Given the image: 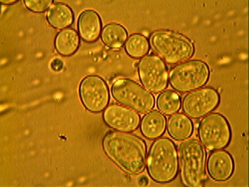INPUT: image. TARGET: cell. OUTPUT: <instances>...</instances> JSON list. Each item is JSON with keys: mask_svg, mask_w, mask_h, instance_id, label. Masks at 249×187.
<instances>
[{"mask_svg": "<svg viewBox=\"0 0 249 187\" xmlns=\"http://www.w3.org/2000/svg\"><path fill=\"white\" fill-rule=\"evenodd\" d=\"M102 148L106 155L127 173L137 175L145 169L147 146L138 136L109 131L103 137Z\"/></svg>", "mask_w": 249, "mask_h": 187, "instance_id": "obj_1", "label": "cell"}, {"mask_svg": "<svg viewBox=\"0 0 249 187\" xmlns=\"http://www.w3.org/2000/svg\"><path fill=\"white\" fill-rule=\"evenodd\" d=\"M146 170L154 181L164 184L173 181L178 173V153L175 142L159 137L152 143L146 156Z\"/></svg>", "mask_w": 249, "mask_h": 187, "instance_id": "obj_2", "label": "cell"}, {"mask_svg": "<svg viewBox=\"0 0 249 187\" xmlns=\"http://www.w3.org/2000/svg\"><path fill=\"white\" fill-rule=\"evenodd\" d=\"M181 183L185 187L202 185L206 176V150L199 140L188 138L178 149Z\"/></svg>", "mask_w": 249, "mask_h": 187, "instance_id": "obj_3", "label": "cell"}, {"mask_svg": "<svg viewBox=\"0 0 249 187\" xmlns=\"http://www.w3.org/2000/svg\"><path fill=\"white\" fill-rule=\"evenodd\" d=\"M150 44L156 53L168 64L185 62L194 53V46L189 38L171 31H156L151 35Z\"/></svg>", "mask_w": 249, "mask_h": 187, "instance_id": "obj_4", "label": "cell"}, {"mask_svg": "<svg viewBox=\"0 0 249 187\" xmlns=\"http://www.w3.org/2000/svg\"><path fill=\"white\" fill-rule=\"evenodd\" d=\"M115 101L139 113L146 114L155 107V97L151 92L128 78H119L111 87Z\"/></svg>", "mask_w": 249, "mask_h": 187, "instance_id": "obj_5", "label": "cell"}, {"mask_svg": "<svg viewBox=\"0 0 249 187\" xmlns=\"http://www.w3.org/2000/svg\"><path fill=\"white\" fill-rule=\"evenodd\" d=\"M210 76L208 65L203 61L194 59L174 66L170 71L168 80L175 91L188 93L206 85Z\"/></svg>", "mask_w": 249, "mask_h": 187, "instance_id": "obj_6", "label": "cell"}, {"mask_svg": "<svg viewBox=\"0 0 249 187\" xmlns=\"http://www.w3.org/2000/svg\"><path fill=\"white\" fill-rule=\"evenodd\" d=\"M201 144L209 150L224 149L231 140V127L224 115L211 112L202 117L198 127Z\"/></svg>", "mask_w": 249, "mask_h": 187, "instance_id": "obj_7", "label": "cell"}, {"mask_svg": "<svg viewBox=\"0 0 249 187\" xmlns=\"http://www.w3.org/2000/svg\"><path fill=\"white\" fill-rule=\"evenodd\" d=\"M140 80L144 88L153 94L163 92L168 86V67L160 57L146 55L137 65Z\"/></svg>", "mask_w": 249, "mask_h": 187, "instance_id": "obj_8", "label": "cell"}, {"mask_svg": "<svg viewBox=\"0 0 249 187\" xmlns=\"http://www.w3.org/2000/svg\"><path fill=\"white\" fill-rule=\"evenodd\" d=\"M80 101L88 111L93 113L103 112L108 106L111 94L108 86L103 78L89 75L80 82L79 86Z\"/></svg>", "mask_w": 249, "mask_h": 187, "instance_id": "obj_9", "label": "cell"}, {"mask_svg": "<svg viewBox=\"0 0 249 187\" xmlns=\"http://www.w3.org/2000/svg\"><path fill=\"white\" fill-rule=\"evenodd\" d=\"M220 96L215 88H200L189 92L183 98L181 107L191 119H201L214 111L220 104Z\"/></svg>", "mask_w": 249, "mask_h": 187, "instance_id": "obj_10", "label": "cell"}, {"mask_svg": "<svg viewBox=\"0 0 249 187\" xmlns=\"http://www.w3.org/2000/svg\"><path fill=\"white\" fill-rule=\"evenodd\" d=\"M104 122L110 128L119 132H131L140 127V114L124 105L112 104L107 106L102 114Z\"/></svg>", "mask_w": 249, "mask_h": 187, "instance_id": "obj_11", "label": "cell"}, {"mask_svg": "<svg viewBox=\"0 0 249 187\" xmlns=\"http://www.w3.org/2000/svg\"><path fill=\"white\" fill-rule=\"evenodd\" d=\"M206 168L214 181L224 182L233 175L235 164L231 154L227 150H213L207 158Z\"/></svg>", "mask_w": 249, "mask_h": 187, "instance_id": "obj_12", "label": "cell"}, {"mask_svg": "<svg viewBox=\"0 0 249 187\" xmlns=\"http://www.w3.org/2000/svg\"><path fill=\"white\" fill-rule=\"evenodd\" d=\"M78 34L83 41L93 43L99 39L102 31V20L97 12L86 10L77 19Z\"/></svg>", "mask_w": 249, "mask_h": 187, "instance_id": "obj_13", "label": "cell"}, {"mask_svg": "<svg viewBox=\"0 0 249 187\" xmlns=\"http://www.w3.org/2000/svg\"><path fill=\"white\" fill-rule=\"evenodd\" d=\"M167 128L165 115L158 110H152L146 113L140 120V129L144 137L156 140L161 137Z\"/></svg>", "mask_w": 249, "mask_h": 187, "instance_id": "obj_14", "label": "cell"}, {"mask_svg": "<svg viewBox=\"0 0 249 187\" xmlns=\"http://www.w3.org/2000/svg\"><path fill=\"white\" fill-rule=\"evenodd\" d=\"M167 130L174 140L183 141L193 135L194 125L192 119L184 113H175L168 118Z\"/></svg>", "mask_w": 249, "mask_h": 187, "instance_id": "obj_15", "label": "cell"}, {"mask_svg": "<svg viewBox=\"0 0 249 187\" xmlns=\"http://www.w3.org/2000/svg\"><path fill=\"white\" fill-rule=\"evenodd\" d=\"M46 18L48 23L54 29L64 30L73 23L74 13L67 4L56 2L47 11Z\"/></svg>", "mask_w": 249, "mask_h": 187, "instance_id": "obj_16", "label": "cell"}, {"mask_svg": "<svg viewBox=\"0 0 249 187\" xmlns=\"http://www.w3.org/2000/svg\"><path fill=\"white\" fill-rule=\"evenodd\" d=\"M54 49L62 56H72L80 46V37L73 28L62 30L54 37Z\"/></svg>", "mask_w": 249, "mask_h": 187, "instance_id": "obj_17", "label": "cell"}, {"mask_svg": "<svg viewBox=\"0 0 249 187\" xmlns=\"http://www.w3.org/2000/svg\"><path fill=\"white\" fill-rule=\"evenodd\" d=\"M101 38L106 46L111 49H120L126 42L128 31L119 23H108L101 31Z\"/></svg>", "mask_w": 249, "mask_h": 187, "instance_id": "obj_18", "label": "cell"}, {"mask_svg": "<svg viewBox=\"0 0 249 187\" xmlns=\"http://www.w3.org/2000/svg\"><path fill=\"white\" fill-rule=\"evenodd\" d=\"M157 107L162 114L172 115L181 109V97L172 90H166L160 92L157 97Z\"/></svg>", "mask_w": 249, "mask_h": 187, "instance_id": "obj_19", "label": "cell"}, {"mask_svg": "<svg viewBox=\"0 0 249 187\" xmlns=\"http://www.w3.org/2000/svg\"><path fill=\"white\" fill-rule=\"evenodd\" d=\"M150 44L147 37L142 34H132L124 44L125 53L132 58H142L150 52Z\"/></svg>", "mask_w": 249, "mask_h": 187, "instance_id": "obj_20", "label": "cell"}, {"mask_svg": "<svg viewBox=\"0 0 249 187\" xmlns=\"http://www.w3.org/2000/svg\"><path fill=\"white\" fill-rule=\"evenodd\" d=\"M23 3L25 5L26 7L31 11L42 14V13L48 11L54 2L53 0H37V1L24 0Z\"/></svg>", "mask_w": 249, "mask_h": 187, "instance_id": "obj_21", "label": "cell"}, {"mask_svg": "<svg viewBox=\"0 0 249 187\" xmlns=\"http://www.w3.org/2000/svg\"><path fill=\"white\" fill-rule=\"evenodd\" d=\"M63 66H64L63 62L62 59L58 58H54L50 63L51 69L54 72H60L63 69Z\"/></svg>", "mask_w": 249, "mask_h": 187, "instance_id": "obj_22", "label": "cell"}, {"mask_svg": "<svg viewBox=\"0 0 249 187\" xmlns=\"http://www.w3.org/2000/svg\"><path fill=\"white\" fill-rule=\"evenodd\" d=\"M1 3L4 4V5H10V4L16 3V2H18V1H4V0H1L0 1Z\"/></svg>", "mask_w": 249, "mask_h": 187, "instance_id": "obj_23", "label": "cell"}]
</instances>
